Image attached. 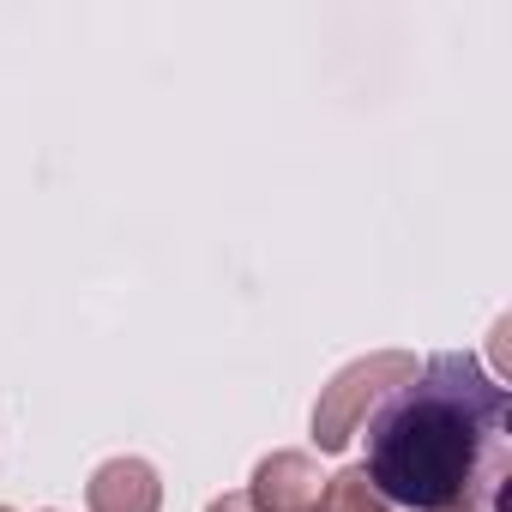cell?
<instances>
[{"label":"cell","instance_id":"6da1fadb","mask_svg":"<svg viewBox=\"0 0 512 512\" xmlns=\"http://www.w3.org/2000/svg\"><path fill=\"white\" fill-rule=\"evenodd\" d=\"M362 476L410 512H512V392L464 350L416 362L362 422Z\"/></svg>","mask_w":512,"mask_h":512},{"label":"cell","instance_id":"7a4b0ae2","mask_svg":"<svg viewBox=\"0 0 512 512\" xmlns=\"http://www.w3.org/2000/svg\"><path fill=\"white\" fill-rule=\"evenodd\" d=\"M410 374H416V356H404V350H380V356L350 362V368L320 392V404H314V440H320V452H344V446L362 434V422L374 416V404H380L392 386H404Z\"/></svg>","mask_w":512,"mask_h":512},{"label":"cell","instance_id":"3957f363","mask_svg":"<svg viewBox=\"0 0 512 512\" xmlns=\"http://www.w3.org/2000/svg\"><path fill=\"white\" fill-rule=\"evenodd\" d=\"M247 506L253 512H326V476L314 470L308 452H272L247 482Z\"/></svg>","mask_w":512,"mask_h":512},{"label":"cell","instance_id":"277c9868","mask_svg":"<svg viewBox=\"0 0 512 512\" xmlns=\"http://www.w3.org/2000/svg\"><path fill=\"white\" fill-rule=\"evenodd\" d=\"M85 506L91 512H157L163 506V482H157V470L145 458H109L85 482Z\"/></svg>","mask_w":512,"mask_h":512},{"label":"cell","instance_id":"5b68a950","mask_svg":"<svg viewBox=\"0 0 512 512\" xmlns=\"http://www.w3.org/2000/svg\"><path fill=\"white\" fill-rule=\"evenodd\" d=\"M326 512H398V506H386V500L368 488L362 464H350V470H338V476L326 482Z\"/></svg>","mask_w":512,"mask_h":512},{"label":"cell","instance_id":"8992f818","mask_svg":"<svg viewBox=\"0 0 512 512\" xmlns=\"http://www.w3.org/2000/svg\"><path fill=\"white\" fill-rule=\"evenodd\" d=\"M205 512H253V506H247V494H223V500H211Z\"/></svg>","mask_w":512,"mask_h":512},{"label":"cell","instance_id":"52a82bcc","mask_svg":"<svg viewBox=\"0 0 512 512\" xmlns=\"http://www.w3.org/2000/svg\"><path fill=\"white\" fill-rule=\"evenodd\" d=\"M0 512H13V506H0Z\"/></svg>","mask_w":512,"mask_h":512}]
</instances>
